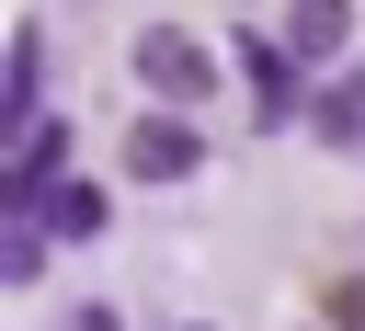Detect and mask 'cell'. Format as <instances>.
<instances>
[{"instance_id": "8", "label": "cell", "mask_w": 365, "mask_h": 331, "mask_svg": "<svg viewBox=\"0 0 365 331\" xmlns=\"http://www.w3.org/2000/svg\"><path fill=\"white\" fill-rule=\"evenodd\" d=\"M342 34H354V0H285V46L297 57H342Z\"/></svg>"}, {"instance_id": "6", "label": "cell", "mask_w": 365, "mask_h": 331, "mask_svg": "<svg viewBox=\"0 0 365 331\" xmlns=\"http://www.w3.org/2000/svg\"><path fill=\"white\" fill-rule=\"evenodd\" d=\"M34 217H46V228H57V240H103V217H114V205H103V194H91V183H80V171H57V183H46V194H34Z\"/></svg>"}, {"instance_id": "9", "label": "cell", "mask_w": 365, "mask_h": 331, "mask_svg": "<svg viewBox=\"0 0 365 331\" xmlns=\"http://www.w3.org/2000/svg\"><path fill=\"white\" fill-rule=\"evenodd\" d=\"M46 240H57V228H46L34 205H11V228H0V285H34V274H46Z\"/></svg>"}, {"instance_id": "4", "label": "cell", "mask_w": 365, "mask_h": 331, "mask_svg": "<svg viewBox=\"0 0 365 331\" xmlns=\"http://www.w3.org/2000/svg\"><path fill=\"white\" fill-rule=\"evenodd\" d=\"M125 171H137V183H194V171H205V137H194L182 114H137V126H125Z\"/></svg>"}, {"instance_id": "2", "label": "cell", "mask_w": 365, "mask_h": 331, "mask_svg": "<svg viewBox=\"0 0 365 331\" xmlns=\"http://www.w3.org/2000/svg\"><path fill=\"white\" fill-rule=\"evenodd\" d=\"M137 80H148L160 103H205V91H217V57H205L194 34H171V23H148V34H137Z\"/></svg>"}, {"instance_id": "5", "label": "cell", "mask_w": 365, "mask_h": 331, "mask_svg": "<svg viewBox=\"0 0 365 331\" xmlns=\"http://www.w3.org/2000/svg\"><path fill=\"white\" fill-rule=\"evenodd\" d=\"M34 114H46V34L23 23L0 46V126H34Z\"/></svg>"}, {"instance_id": "3", "label": "cell", "mask_w": 365, "mask_h": 331, "mask_svg": "<svg viewBox=\"0 0 365 331\" xmlns=\"http://www.w3.org/2000/svg\"><path fill=\"white\" fill-rule=\"evenodd\" d=\"M57 171H68V126H57V114L11 126V148H0V217H11V205H34Z\"/></svg>"}, {"instance_id": "1", "label": "cell", "mask_w": 365, "mask_h": 331, "mask_svg": "<svg viewBox=\"0 0 365 331\" xmlns=\"http://www.w3.org/2000/svg\"><path fill=\"white\" fill-rule=\"evenodd\" d=\"M240 68H251V126L274 137V126H308V91H297V46L285 34H240Z\"/></svg>"}, {"instance_id": "7", "label": "cell", "mask_w": 365, "mask_h": 331, "mask_svg": "<svg viewBox=\"0 0 365 331\" xmlns=\"http://www.w3.org/2000/svg\"><path fill=\"white\" fill-rule=\"evenodd\" d=\"M308 137H331V148H365V68H342L331 91H308Z\"/></svg>"}, {"instance_id": "10", "label": "cell", "mask_w": 365, "mask_h": 331, "mask_svg": "<svg viewBox=\"0 0 365 331\" xmlns=\"http://www.w3.org/2000/svg\"><path fill=\"white\" fill-rule=\"evenodd\" d=\"M331 320H365V285H342V297H331Z\"/></svg>"}]
</instances>
